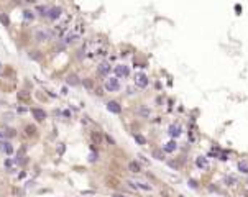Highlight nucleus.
Segmentation results:
<instances>
[{
    "instance_id": "39448f33",
    "label": "nucleus",
    "mask_w": 248,
    "mask_h": 197,
    "mask_svg": "<svg viewBox=\"0 0 248 197\" xmlns=\"http://www.w3.org/2000/svg\"><path fill=\"white\" fill-rule=\"evenodd\" d=\"M61 15H62V8L61 7H48L44 16H48L49 20H56V18H59Z\"/></svg>"
},
{
    "instance_id": "a211bd4d",
    "label": "nucleus",
    "mask_w": 248,
    "mask_h": 197,
    "mask_svg": "<svg viewBox=\"0 0 248 197\" xmlns=\"http://www.w3.org/2000/svg\"><path fill=\"white\" fill-rule=\"evenodd\" d=\"M36 39H38V41H46V39H49V31L38 30L36 31Z\"/></svg>"
},
{
    "instance_id": "6ab92c4d",
    "label": "nucleus",
    "mask_w": 248,
    "mask_h": 197,
    "mask_svg": "<svg viewBox=\"0 0 248 197\" xmlns=\"http://www.w3.org/2000/svg\"><path fill=\"white\" fill-rule=\"evenodd\" d=\"M33 115H34V118H38V120H44L46 118V112L43 108H33Z\"/></svg>"
},
{
    "instance_id": "bb28decb",
    "label": "nucleus",
    "mask_w": 248,
    "mask_h": 197,
    "mask_svg": "<svg viewBox=\"0 0 248 197\" xmlns=\"http://www.w3.org/2000/svg\"><path fill=\"white\" fill-rule=\"evenodd\" d=\"M7 136H15V130H7Z\"/></svg>"
},
{
    "instance_id": "6e6552de",
    "label": "nucleus",
    "mask_w": 248,
    "mask_h": 197,
    "mask_svg": "<svg viewBox=\"0 0 248 197\" xmlns=\"http://www.w3.org/2000/svg\"><path fill=\"white\" fill-rule=\"evenodd\" d=\"M222 181H223V184H225V186H228V187H235L238 184V179L235 177L233 174H225L222 177Z\"/></svg>"
},
{
    "instance_id": "4be33fe9",
    "label": "nucleus",
    "mask_w": 248,
    "mask_h": 197,
    "mask_svg": "<svg viewBox=\"0 0 248 197\" xmlns=\"http://www.w3.org/2000/svg\"><path fill=\"white\" fill-rule=\"evenodd\" d=\"M135 141H136L138 144H145V143H146L145 136H141V135H135Z\"/></svg>"
},
{
    "instance_id": "20e7f679",
    "label": "nucleus",
    "mask_w": 248,
    "mask_h": 197,
    "mask_svg": "<svg viewBox=\"0 0 248 197\" xmlns=\"http://www.w3.org/2000/svg\"><path fill=\"white\" fill-rule=\"evenodd\" d=\"M113 71H115V77H128L130 76V67L126 66V64H117L113 67Z\"/></svg>"
},
{
    "instance_id": "c756f323",
    "label": "nucleus",
    "mask_w": 248,
    "mask_h": 197,
    "mask_svg": "<svg viewBox=\"0 0 248 197\" xmlns=\"http://www.w3.org/2000/svg\"><path fill=\"white\" fill-rule=\"evenodd\" d=\"M246 186H248V179H246Z\"/></svg>"
},
{
    "instance_id": "412c9836",
    "label": "nucleus",
    "mask_w": 248,
    "mask_h": 197,
    "mask_svg": "<svg viewBox=\"0 0 248 197\" xmlns=\"http://www.w3.org/2000/svg\"><path fill=\"white\" fill-rule=\"evenodd\" d=\"M34 131H36V128H34L33 125H28V126H26V135H28V136H33Z\"/></svg>"
},
{
    "instance_id": "f257e3e1",
    "label": "nucleus",
    "mask_w": 248,
    "mask_h": 197,
    "mask_svg": "<svg viewBox=\"0 0 248 197\" xmlns=\"http://www.w3.org/2000/svg\"><path fill=\"white\" fill-rule=\"evenodd\" d=\"M103 87H105V90H108V92L120 90V80H118V77H107L105 82H103Z\"/></svg>"
},
{
    "instance_id": "a878e982",
    "label": "nucleus",
    "mask_w": 248,
    "mask_h": 197,
    "mask_svg": "<svg viewBox=\"0 0 248 197\" xmlns=\"http://www.w3.org/2000/svg\"><path fill=\"white\" fill-rule=\"evenodd\" d=\"M153 154H154V158H158V159H164V158H163V153H161V151H158V153L154 151Z\"/></svg>"
},
{
    "instance_id": "0eeeda50",
    "label": "nucleus",
    "mask_w": 248,
    "mask_h": 197,
    "mask_svg": "<svg viewBox=\"0 0 248 197\" xmlns=\"http://www.w3.org/2000/svg\"><path fill=\"white\" fill-rule=\"evenodd\" d=\"M79 36H80V31H77V30H72V31H67L66 34H64V44H71V43H74L76 39H79Z\"/></svg>"
},
{
    "instance_id": "9d476101",
    "label": "nucleus",
    "mask_w": 248,
    "mask_h": 197,
    "mask_svg": "<svg viewBox=\"0 0 248 197\" xmlns=\"http://www.w3.org/2000/svg\"><path fill=\"white\" fill-rule=\"evenodd\" d=\"M107 110H108V112H112V113H120V112H122V107H120L118 102L110 100L107 103Z\"/></svg>"
},
{
    "instance_id": "7ed1b4c3",
    "label": "nucleus",
    "mask_w": 248,
    "mask_h": 197,
    "mask_svg": "<svg viewBox=\"0 0 248 197\" xmlns=\"http://www.w3.org/2000/svg\"><path fill=\"white\" fill-rule=\"evenodd\" d=\"M133 80H135V85L140 87V89H145L148 85V77H146L145 72H136L133 76Z\"/></svg>"
},
{
    "instance_id": "cd10ccee",
    "label": "nucleus",
    "mask_w": 248,
    "mask_h": 197,
    "mask_svg": "<svg viewBox=\"0 0 248 197\" xmlns=\"http://www.w3.org/2000/svg\"><path fill=\"white\" fill-rule=\"evenodd\" d=\"M189 186H191V187L194 189V187H197V182H194V181H189Z\"/></svg>"
},
{
    "instance_id": "f8f14e48",
    "label": "nucleus",
    "mask_w": 248,
    "mask_h": 197,
    "mask_svg": "<svg viewBox=\"0 0 248 197\" xmlns=\"http://www.w3.org/2000/svg\"><path fill=\"white\" fill-rule=\"evenodd\" d=\"M237 169L241 174H248V159H240L237 163Z\"/></svg>"
},
{
    "instance_id": "2eb2a0df",
    "label": "nucleus",
    "mask_w": 248,
    "mask_h": 197,
    "mask_svg": "<svg viewBox=\"0 0 248 197\" xmlns=\"http://www.w3.org/2000/svg\"><path fill=\"white\" fill-rule=\"evenodd\" d=\"M90 140H92V143H94V144H100L103 138L100 135V131H90Z\"/></svg>"
},
{
    "instance_id": "dca6fc26",
    "label": "nucleus",
    "mask_w": 248,
    "mask_h": 197,
    "mask_svg": "<svg viewBox=\"0 0 248 197\" xmlns=\"http://www.w3.org/2000/svg\"><path fill=\"white\" fill-rule=\"evenodd\" d=\"M97 71H99V74H108L112 71V67H110L108 62H100L99 67H97Z\"/></svg>"
},
{
    "instance_id": "423d86ee",
    "label": "nucleus",
    "mask_w": 248,
    "mask_h": 197,
    "mask_svg": "<svg viewBox=\"0 0 248 197\" xmlns=\"http://www.w3.org/2000/svg\"><path fill=\"white\" fill-rule=\"evenodd\" d=\"M168 135L172 138H179L182 135V126L179 123H171L168 126Z\"/></svg>"
},
{
    "instance_id": "f3484780",
    "label": "nucleus",
    "mask_w": 248,
    "mask_h": 197,
    "mask_svg": "<svg viewBox=\"0 0 248 197\" xmlns=\"http://www.w3.org/2000/svg\"><path fill=\"white\" fill-rule=\"evenodd\" d=\"M128 169L133 172V174H138V172H141V166H140V163H136V161H130Z\"/></svg>"
},
{
    "instance_id": "f03ea898",
    "label": "nucleus",
    "mask_w": 248,
    "mask_h": 197,
    "mask_svg": "<svg viewBox=\"0 0 248 197\" xmlns=\"http://www.w3.org/2000/svg\"><path fill=\"white\" fill-rule=\"evenodd\" d=\"M131 181H133V184L136 186L138 190H148V192H151V190L154 189L153 184L148 182V181H145V179H131Z\"/></svg>"
},
{
    "instance_id": "c85d7f7f",
    "label": "nucleus",
    "mask_w": 248,
    "mask_h": 197,
    "mask_svg": "<svg viewBox=\"0 0 248 197\" xmlns=\"http://www.w3.org/2000/svg\"><path fill=\"white\" fill-rule=\"evenodd\" d=\"M113 197H126V195H123V194H113Z\"/></svg>"
},
{
    "instance_id": "ddd939ff",
    "label": "nucleus",
    "mask_w": 248,
    "mask_h": 197,
    "mask_svg": "<svg viewBox=\"0 0 248 197\" xmlns=\"http://www.w3.org/2000/svg\"><path fill=\"white\" fill-rule=\"evenodd\" d=\"M0 151H3L5 154H11L13 153V146L8 141H0Z\"/></svg>"
},
{
    "instance_id": "1a4fd4ad",
    "label": "nucleus",
    "mask_w": 248,
    "mask_h": 197,
    "mask_svg": "<svg viewBox=\"0 0 248 197\" xmlns=\"http://www.w3.org/2000/svg\"><path fill=\"white\" fill-rule=\"evenodd\" d=\"M176 149H177V143L174 140H169V141H166L163 144V151L164 153H174Z\"/></svg>"
},
{
    "instance_id": "b1692460",
    "label": "nucleus",
    "mask_w": 248,
    "mask_h": 197,
    "mask_svg": "<svg viewBox=\"0 0 248 197\" xmlns=\"http://www.w3.org/2000/svg\"><path fill=\"white\" fill-rule=\"evenodd\" d=\"M0 20H2V23H3L5 26L8 25V18H7V16H5V15H0Z\"/></svg>"
},
{
    "instance_id": "9b49d317",
    "label": "nucleus",
    "mask_w": 248,
    "mask_h": 197,
    "mask_svg": "<svg viewBox=\"0 0 248 197\" xmlns=\"http://www.w3.org/2000/svg\"><path fill=\"white\" fill-rule=\"evenodd\" d=\"M136 113L140 115V117H143V118H149V115H151V108H148L146 105H141V107L136 108Z\"/></svg>"
},
{
    "instance_id": "393cba45",
    "label": "nucleus",
    "mask_w": 248,
    "mask_h": 197,
    "mask_svg": "<svg viewBox=\"0 0 248 197\" xmlns=\"http://www.w3.org/2000/svg\"><path fill=\"white\" fill-rule=\"evenodd\" d=\"M25 18H26V20H31V18H33V13H31L30 10H26V11H25Z\"/></svg>"
},
{
    "instance_id": "4468645a",
    "label": "nucleus",
    "mask_w": 248,
    "mask_h": 197,
    "mask_svg": "<svg viewBox=\"0 0 248 197\" xmlns=\"http://www.w3.org/2000/svg\"><path fill=\"white\" fill-rule=\"evenodd\" d=\"M195 166L200 167V169H205V167L209 166V163H207V158H205V156H197V158H195Z\"/></svg>"
},
{
    "instance_id": "5701e85b",
    "label": "nucleus",
    "mask_w": 248,
    "mask_h": 197,
    "mask_svg": "<svg viewBox=\"0 0 248 197\" xmlns=\"http://www.w3.org/2000/svg\"><path fill=\"white\" fill-rule=\"evenodd\" d=\"M89 161H90V163H95V161H97V154H95V153L89 154Z\"/></svg>"
},
{
    "instance_id": "aec40b11",
    "label": "nucleus",
    "mask_w": 248,
    "mask_h": 197,
    "mask_svg": "<svg viewBox=\"0 0 248 197\" xmlns=\"http://www.w3.org/2000/svg\"><path fill=\"white\" fill-rule=\"evenodd\" d=\"M67 84L77 85V84H79V77H76V76H69V77H67Z\"/></svg>"
}]
</instances>
